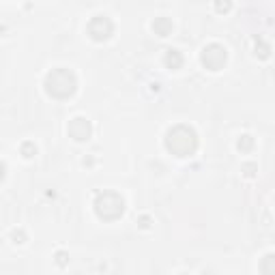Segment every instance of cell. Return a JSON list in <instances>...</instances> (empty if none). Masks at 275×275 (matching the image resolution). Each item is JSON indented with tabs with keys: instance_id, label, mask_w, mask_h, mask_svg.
<instances>
[{
	"instance_id": "cell-1",
	"label": "cell",
	"mask_w": 275,
	"mask_h": 275,
	"mask_svg": "<svg viewBox=\"0 0 275 275\" xmlns=\"http://www.w3.org/2000/svg\"><path fill=\"white\" fill-rule=\"evenodd\" d=\"M163 144L174 157H191L198 151V133L189 125H177L168 129Z\"/></svg>"
},
{
	"instance_id": "cell-2",
	"label": "cell",
	"mask_w": 275,
	"mask_h": 275,
	"mask_svg": "<svg viewBox=\"0 0 275 275\" xmlns=\"http://www.w3.org/2000/svg\"><path fill=\"white\" fill-rule=\"evenodd\" d=\"M43 89L54 99H69L78 91V78L71 69H52L43 80Z\"/></svg>"
},
{
	"instance_id": "cell-3",
	"label": "cell",
	"mask_w": 275,
	"mask_h": 275,
	"mask_svg": "<svg viewBox=\"0 0 275 275\" xmlns=\"http://www.w3.org/2000/svg\"><path fill=\"white\" fill-rule=\"evenodd\" d=\"M92 207H95L97 217L103 221H116L125 213V200L116 191H101V194H97Z\"/></svg>"
},
{
	"instance_id": "cell-4",
	"label": "cell",
	"mask_w": 275,
	"mask_h": 275,
	"mask_svg": "<svg viewBox=\"0 0 275 275\" xmlns=\"http://www.w3.org/2000/svg\"><path fill=\"white\" fill-rule=\"evenodd\" d=\"M228 61V52L221 43H209L207 48L200 52V62L204 65V69H209V71H219V69H224Z\"/></svg>"
},
{
	"instance_id": "cell-5",
	"label": "cell",
	"mask_w": 275,
	"mask_h": 275,
	"mask_svg": "<svg viewBox=\"0 0 275 275\" xmlns=\"http://www.w3.org/2000/svg\"><path fill=\"white\" fill-rule=\"evenodd\" d=\"M86 32H89V37L92 41H108L114 32V22L108 15L99 13L95 17H91L89 26H86Z\"/></svg>"
},
{
	"instance_id": "cell-6",
	"label": "cell",
	"mask_w": 275,
	"mask_h": 275,
	"mask_svg": "<svg viewBox=\"0 0 275 275\" xmlns=\"http://www.w3.org/2000/svg\"><path fill=\"white\" fill-rule=\"evenodd\" d=\"M67 131H69V136H71L75 142H86V140L91 138V133H92V125H91L89 119H84V116H75V119L69 121Z\"/></svg>"
},
{
	"instance_id": "cell-7",
	"label": "cell",
	"mask_w": 275,
	"mask_h": 275,
	"mask_svg": "<svg viewBox=\"0 0 275 275\" xmlns=\"http://www.w3.org/2000/svg\"><path fill=\"white\" fill-rule=\"evenodd\" d=\"M183 62H185V58L183 54H181L179 50H166V54H163V65H166L168 69H172V71H177V69L183 67Z\"/></svg>"
},
{
	"instance_id": "cell-8",
	"label": "cell",
	"mask_w": 275,
	"mask_h": 275,
	"mask_svg": "<svg viewBox=\"0 0 275 275\" xmlns=\"http://www.w3.org/2000/svg\"><path fill=\"white\" fill-rule=\"evenodd\" d=\"M172 31H174V24H172L170 17H166V15L155 17V22H153V32L155 34H159V37H168V34H172Z\"/></svg>"
},
{
	"instance_id": "cell-9",
	"label": "cell",
	"mask_w": 275,
	"mask_h": 275,
	"mask_svg": "<svg viewBox=\"0 0 275 275\" xmlns=\"http://www.w3.org/2000/svg\"><path fill=\"white\" fill-rule=\"evenodd\" d=\"M260 271L262 275H275V256L273 254H267L260 262Z\"/></svg>"
},
{
	"instance_id": "cell-10",
	"label": "cell",
	"mask_w": 275,
	"mask_h": 275,
	"mask_svg": "<svg viewBox=\"0 0 275 275\" xmlns=\"http://www.w3.org/2000/svg\"><path fill=\"white\" fill-rule=\"evenodd\" d=\"M237 149L241 151V153H249V151L254 149V138H251L249 133H243V136L239 138V142H237Z\"/></svg>"
},
{
	"instance_id": "cell-11",
	"label": "cell",
	"mask_w": 275,
	"mask_h": 275,
	"mask_svg": "<svg viewBox=\"0 0 275 275\" xmlns=\"http://www.w3.org/2000/svg\"><path fill=\"white\" fill-rule=\"evenodd\" d=\"M254 45H256V54H258L260 58H269V54H271V45H269L265 39H256Z\"/></svg>"
},
{
	"instance_id": "cell-12",
	"label": "cell",
	"mask_w": 275,
	"mask_h": 275,
	"mask_svg": "<svg viewBox=\"0 0 275 275\" xmlns=\"http://www.w3.org/2000/svg\"><path fill=\"white\" fill-rule=\"evenodd\" d=\"M20 153L26 157V159H32L34 155H37V144L34 142H24L20 146Z\"/></svg>"
},
{
	"instance_id": "cell-13",
	"label": "cell",
	"mask_w": 275,
	"mask_h": 275,
	"mask_svg": "<svg viewBox=\"0 0 275 275\" xmlns=\"http://www.w3.org/2000/svg\"><path fill=\"white\" fill-rule=\"evenodd\" d=\"M241 172H243V177L251 179V177H256V172H258V166H256L254 161H247V163L241 166Z\"/></svg>"
},
{
	"instance_id": "cell-14",
	"label": "cell",
	"mask_w": 275,
	"mask_h": 275,
	"mask_svg": "<svg viewBox=\"0 0 275 275\" xmlns=\"http://www.w3.org/2000/svg\"><path fill=\"white\" fill-rule=\"evenodd\" d=\"M56 265L58 267H67L69 265V254L67 251H56Z\"/></svg>"
},
{
	"instance_id": "cell-15",
	"label": "cell",
	"mask_w": 275,
	"mask_h": 275,
	"mask_svg": "<svg viewBox=\"0 0 275 275\" xmlns=\"http://www.w3.org/2000/svg\"><path fill=\"white\" fill-rule=\"evenodd\" d=\"M11 239H13L15 245H22L26 241V235H24V230H13V232H11Z\"/></svg>"
},
{
	"instance_id": "cell-16",
	"label": "cell",
	"mask_w": 275,
	"mask_h": 275,
	"mask_svg": "<svg viewBox=\"0 0 275 275\" xmlns=\"http://www.w3.org/2000/svg\"><path fill=\"white\" fill-rule=\"evenodd\" d=\"M138 224H140V228H151V217L149 215H142V217L138 219Z\"/></svg>"
},
{
	"instance_id": "cell-17",
	"label": "cell",
	"mask_w": 275,
	"mask_h": 275,
	"mask_svg": "<svg viewBox=\"0 0 275 275\" xmlns=\"http://www.w3.org/2000/svg\"><path fill=\"white\" fill-rule=\"evenodd\" d=\"M230 7H232L230 2H215V9H217V11H228Z\"/></svg>"
},
{
	"instance_id": "cell-18",
	"label": "cell",
	"mask_w": 275,
	"mask_h": 275,
	"mask_svg": "<svg viewBox=\"0 0 275 275\" xmlns=\"http://www.w3.org/2000/svg\"><path fill=\"white\" fill-rule=\"evenodd\" d=\"M7 177V166H4V161H0V181Z\"/></svg>"
},
{
	"instance_id": "cell-19",
	"label": "cell",
	"mask_w": 275,
	"mask_h": 275,
	"mask_svg": "<svg viewBox=\"0 0 275 275\" xmlns=\"http://www.w3.org/2000/svg\"><path fill=\"white\" fill-rule=\"evenodd\" d=\"M2 32H7V26H2V24H0V34H2Z\"/></svg>"
},
{
	"instance_id": "cell-20",
	"label": "cell",
	"mask_w": 275,
	"mask_h": 275,
	"mask_svg": "<svg viewBox=\"0 0 275 275\" xmlns=\"http://www.w3.org/2000/svg\"><path fill=\"white\" fill-rule=\"evenodd\" d=\"M181 275H189V273H181Z\"/></svg>"
}]
</instances>
